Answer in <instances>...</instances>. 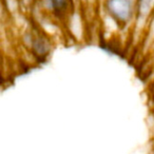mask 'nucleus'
<instances>
[{
	"mask_svg": "<svg viewBox=\"0 0 154 154\" xmlns=\"http://www.w3.org/2000/svg\"><path fill=\"white\" fill-rule=\"evenodd\" d=\"M103 9L110 19L122 28H127L135 19V0H105Z\"/></svg>",
	"mask_w": 154,
	"mask_h": 154,
	"instance_id": "f257e3e1",
	"label": "nucleus"
},
{
	"mask_svg": "<svg viewBox=\"0 0 154 154\" xmlns=\"http://www.w3.org/2000/svg\"><path fill=\"white\" fill-rule=\"evenodd\" d=\"M154 11V0H135V29L141 31L148 26Z\"/></svg>",
	"mask_w": 154,
	"mask_h": 154,
	"instance_id": "f03ea898",
	"label": "nucleus"
},
{
	"mask_svg": "<svg viewBox=\"0 0 154 154\" xmlns=\"http://www.w3.org/2000/svg\"><path fill=\"white\" fill-rule=\"evenodd\" d=\"M47 5L56 15H62L68 11V0H47Z\"/></svg>",
	"mask_w": 154,
	"mask_h": 154,
	"instance_id": "7ed1b4c3",
	"label": "nucleus"
},
{
	"mask_svg": "<svg viewBox=\"0 0 154 154\" xmlns=\"http://www.w3.org/2000/svg\"><path fill=\"white\" fill-rule=\"evenodd\" d=\"M148 26H149V35L152 37H154V11L152 13V16L150 18V21L148 23Z\"/></svg>",
	"mask_w": 154,
	"mask_h": 154,
	"instance_id": "20e7f679",
	"label": "nucleus"
},
{
	"mask_svg": "<svg viewBox=\"0 0 154 154\" xmlns=\"http://www.w3.org/2000/svg\"><path fill=\"white\" fill-rule=\"evenodd\" d=\"M85 1H86V2H94L95 0H85Z\"/></svg>",
	"mask_w": 154,
	"mask_h": 154,
	"instance_id": "39448f33",
	"label": "nucleus"
}]
</instances>
